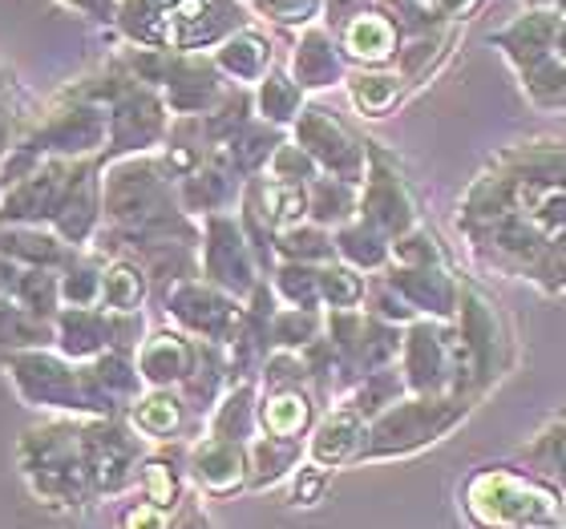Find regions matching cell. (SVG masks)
Masks as SVG:
<instances>
[{
  "label": "cell",
  "mask_w": 566,
  "mask_h": 529,
  "mask_svg": "<svg viewBox=\"0 0 566 529\" xmlns=\"http://www.w3.org/2000/svg\"><path fill=\"white\" fill-rule=\"evenodd\" d=\"M130 529H163V521H158V514H146V509H142V514L130 518Z\"/></svg>",
  "instance_id": "6da1fadb"
}]
</instances>
